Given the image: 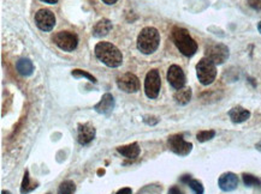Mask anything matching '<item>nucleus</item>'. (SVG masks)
Returning a JSON list of instances; mask_svg holds the SVG:
<instances>
[{
	"label": "nucleus",
	"instance_id": "obj_30",
	"mask_svg": "<svg viewBox=\"0 0 261 194\" xmlns=\"http://www.w3.org/2000/svg\"><path fill=\"white\" fill-rule=\"evenodd\" d=\"M190 180H192V176H190L189 174L184 175V176H182V177H181V181H182V182H184V183H188V182L190 181Z\"/></svg>",
	"mask_w": 261,
	"mask_h": 194
},
{
	"label": "nucleus",
	"instance_id": "obj_6",
	"mask_svg": "<svg viewBox=\"0 0 261 194\" xmlns=\"http://www.w3.org/2000/svg\"><path fill=\"white\" fill-rule=\"evenodd\" d=\"M53 42L64 52H72L79 45V37L70 31H60L53 36Z\"/></svg>",
	"mask_w": 261,
	"mask_h": 194
},
{
	"label": "nucleus",
	"instance_id": "obj_19",
	"mask_svg": "<svg viewBox=\"0 0 261 194\" xmlns=\"http://www.w3.org/2000/svg\"><path fill=\"white\" fill-rule=\"evenodd\" d=\"M174 99L178 104H182V106H185L190 102L192 99V89L190 88H182L179 90H177V93L174 94Z\"/></svg>",
	"mask_w": 261,
	"mask_h": 194
},
{
	"label": "nucleus",
	"instance_id": "obj_28",
	"mask_svg": "<svg viewBox=\"0 0 261 194\" xmlns=\"http://www.w3.org/2000/svg\"><path fill=\"white\" fill-rule=\"evenodd\" d=\"M133 193V191H131V188L129 187H124V188H120L119 191H118L116 194H131Z\"/></svg>",
	"mask_w": 261,
	"mask_h": 194
},
{
	"label": "nucleus",
	"instance_id": "obj_25",
	"mask_svg": "<svg viewBox=\"0 0 261 194\" xmlns=\"http://www.w3.org/2000/svg\"><path fill=\"white\" fill-rule=\"evenodd\" d=\"M71 74L76 78H82L83 77V78H87V79L90 80V82L96 83V79H95V77H94V75H91L90 73H88V72H86V71H82V70H75V71L71 72Z\"/></svg>",
	"mask_w": 261,
	"mask_h": 194
},
{
	"label": "nucleus",
	"instance_id": "obj_12",
	"mask_svg": "<svg viewBox=\"0 0 261 194\" xmlns=\"http://www.w3.org/2000/svg\"><path fill=\"white\" fill-rule=\"evenodd\" d=\"M218 186L224 192H232L238 186L237 175L231 171L224 172L223 175H220L219 180H218Z\"/></svg>",
	"mask_w": 261,
	"mask_h": 194
},
{
	"label": "nucleus",
	"instance_id": "obj_5",
	"mask_svg": "<svg viewBox=\"0 0 261 194\" xmlns=\"http://www.w3.org/2000/svg\"><path fill=\"white\" fill-rule=\"evenodd\" d=\"M206 58L209 59L212 63L216 65H222L228 60L229 58V48L223 43H208L204 48Z\"/></svg>",
	"mask_w": 261,
	"mask_h": 194
},
{
	"label": "nucleus",
	"instance_id": "obj_20",
	"mask_svg": "<svg viewBox=\"0 0 261 194\" xmlns=\"http://www.w3.org/2000/svg\"><path fill=\"white\" fill-rule=\"evenodd\" d=\"M37 187H39V183L31 181L30 176H29V171L26 170V172H24L23 180H22V185H21V193L28 194L36 190Z\"/></svg>",
	"mask_w": 261,
	"mask_h": 194
},
{
	"label": "nucleus",
	"instance_id": "obj_23",
	"mask_svg": "<svg viewBox=\"0 0 261 194\" xmlns=\"http://www.w3.org/2000/svg\"><path fill=\"white\" fill-rule=\"evenodd\" d=\"M214 136H216V132H214L213 129H209V131H201L196 134V139H198V142L204 143L213 139Z\"/></svg>",
	"mask_w": 261,
	"mask_h": 194
},
{
	"label": "nucleus",
	"instance_id": "obj_4",
	"mask_svg": "<svg viewBox=\"0 0 261 194\" xmlns=\"http://www.w3.org/2000/svg\"><path fill=\"white\" fill-rule=\"evenodd\" d=\"M196 74L203 85H209L214 82L217 77L216 64L212 63L209 59L203 58L196 65Z\"/></svg>",
	"mask_w": 261,
	"mask_h": 194
},
{
	"label": "nucleus",
	"instance_id": "obj_32",
	"mask_svg": "<svg viewBox=\"0 0 261 194\" xmlns=\"http://www.w3.org/2000/svg\"><path fill=\"white\" fill-rule=\"evenodd\" d=\"M41 1L47 2V4H57L59 0H41Z\"/></svg>",
	"mask_w": 261,
	"mask_h": 194
},
{
	"label": "nucleus",
	"instance_id": "obj_18",
	"mask_svg": "<svg viewBox=\"0 0 261 194\" xmlns=\"http://www.w3.org/2000/svg\"><path fill=\"white\" fill-rule=\"evenodd\" d=\"M16 69L20 72V74H22L23 77H29V75L33 74L34 72V66L29 59L22 58L16 63Z\"/></svg>",
	"mask_w": 261,
	"mask_h": 194
},
{
	"label": "nucleus",
	"instance_id": "obj_22",
	"mask_svg": "<svg viewBox=\"0 0 261 194\" xmlns=\"http://www.w3.org/2000/svg\"><path fill=\"white\" fill-rule=\"evenodd\" d=\"M242 179H243V183L247 186V187H260L261 186L260 180L252 174H247V172H244V174L242 175Z\"/></svg>",
	"mask_w": 261,
	"mask_h": 194
},
{
	"label": "nucleus",
	"instance_id": "obj_10",
	"mask_svg": "<svg viewBox=\"0 0 261 194\" xmlns=\"http://www.w3.org/2000/svg\"><path fill=\"white\" fill-rule=\"evenodd\" d=\"M117 85L120 90L128 94L137 93L140 90V86H141L139 78L131 72H126V73L119 75L117 79Z\"/></svg>",
	"mask_w": 261,
	"mask_h": 194
},
{
	"label": "nucleus",
	"instance_id": "obj_9",
	"mask_svg": "<svg viewBox=\"0 0 261 194\" xmlns=\"http://www.w3.org/2000/svg\"><path fill=\"white\" fill-rule=\"evenodd\" d=\"M35 23L37 28L42 31H51L56 25V16L55 13L48 9H41L35 15Z\"/></svg>",
	"mask_w": 261,
	"mask_h": 194
},
{
	"label": "nucleus",
	"instance_id": "obj_29",
	"mask_svg": "<svg viewBox=\"0 0 261 194\" xmlns=\"http://www.w3.org/2000/svg\"><path fill=\"white\" fill-rule=\"evenodd\" d=\"M170 194H183V192L181 190H179L178 187H176V186H174V187H172L170 190Z\"/></svg>",
	"mask_w": 261,
	"mask_h": 194
},
{
	"label": "nucleus",
	"instance_id": "obj_16",
	"mask_svg": "<svg viewBox=\"0 0 261 194\" xmlns=\"http://www.w3.org/2000/svg\"><path fill=\"white\" fill-rule=\"evenodd\" d=\"M229 117H230L231 121H232L233 123H241L247 121L250 118V112L244 109V108L237 106L229 110Z\"/></svg>",
	"mask_w": 261,
	"mask_h": 194
},
{
	"label": "nucleus",
	"instance_id": "obj_36",
	"mask_svg": "<svg viewBox=\"0 0 261 194\" xmlns=\"http://www.w3.org/2000/svg\"><path fill=\"white\" fill-rule=\"evenodd\" d=\"M47 194H51V193H47Z\"/></svg>",
	"mask_w": 261,
	"mask_h": 194
},
{
	"label": "nucleus",
	"instance_id": "obj_15",
	"mask_svg": "<svg viewBox=\"0 0 261 194\" xmlns=\"http://www.w3.org/2000/svg\"><path fill=\"white\" fill-rule=\"evenodd\" d=\"M111 30H112L111 21L104 18V20H100L98 23L95 24V25L93 26V30H91V32H93V36L101 39V37L107 36Z\"/></svg>",
	"mask_w": 261,
	"mask_h": 194
},
{
	"label": "nucleus",
	"instance_id": "obj_34",
	"mask_svg": "<svg viewBox=\"0 0 261 194\" xmlns=\"http://www.w3.org/2000/svg\"><path fill=\"white\" fill-rule=\"evenodd\" d=\"M258 30H259V32L261 34V21L259 22V24H258Z\"/></svg>",
	"mask_w": 261,
	"mask_h": 194
},
{
	"label": "nucleus",
	"instance_id": "obj_31",
	"mask_svg": "<svg viewBox=\"0 0 261 194\" xmlns=\"http://www.w3.org/2000/svg\"><path fill=\"white\" fill-rule=\"evenodd\" d=\"M102 1H104L105 4H107V5H114L118 1V0H102Z\"/></svg>",
	"mask_w": 261,
	"mask_h": 194
},
{
	"label": "nucleus",
	"instance_id": "obj_13",
	"mask_svg": "<svg viewBox=\"0 0 261 194\" xmlns=\"http://www.w3.org/2000/svg\"><path fill=\"white\" fill-rule=\"evenodd\" d=\"M77 139H79V143L81 145H87L95 138L96 131L94 128L93 125L90 123H80L79 128H77Z\"/></svg>",
	"mask_w": 261,
	"mask_h": 194
},
{
	"label": "nucleus",
	"instance_id": "obj_2",
	"mask_svg": "<svg viewBox=\"0 0 261 194\" xmlns=\"http://www.w3.org/2000/svg\"><path fill=\"white\" fill-rule=\"evenodd\" d=\"M172 41H174L176 47L178 48L179 52L187 58H192L194 54L198 50V43L190 36L189 31L184 28L174 26L171 32Z\"/></svg>",
	"mask_w": 261,
	"mask_h": 194
},
{
	"label": "nucleus",
	"instance_id": "obj_11",
	"mask_svg": "<svg viewBox=\"0 0 261 194\" xmlns=\"http://www.w3.org/2000/svg\"><path fill=\"white\" fill-rule=\"evenodd\" d=\"M168 80L170 85L176 90L184 88L185 74L178 65H172L168 71Z\"/></svg>",
	"mask_w": 261,
	"mask_h": 194
},
{
	"label": "nucleus",
	"instance_id": "obj_3",
	"mask_svg": "<svg viewBox=\"0 0 261 194\" xmlns=\"http://www.w3.org/2000/svg\"><path fill=\"white\" fill-rule=\"evenodd\" d=\"M160 45L159 31L153 26H147L142 29L137 37V48L141 53L149 55L158 49Z\"/></svg>",
	"mask_w": 261,
	"mask_h": 194
},
{
	"label": "nucleus",
	"instance_id": "obj_14",
	"mask_svg": "<svg viewBox=\"0 0 261 194\" xmlns=\"http://www.w3.org/2000/svg\"><path fill=\"white\" fill-rule=\"evenodd\" d=\"M115 107V98L111 94H105L104 96L101 97V99L99 101V103H96L94 106V109H95L96 113L102 115H110L111 112L114 110Z\"/></svg>",
	"mask_w": 261,
	"mask_h": 194
},
{
	"label": "nucleus",
	"instance_id": "obj_26",
	"mask_svg": "<svg viewBox=\"0 0 261 194\" xmlns=\"http://www.w3.org/2000/svg\"><path fill=\"white\" fill-rule=\"evenodd\" d=\"M248 4L252 9L261 11V0H248Z\"/></svg>",
	"mask_w": 261,
	"mask_h": 194
},
{
	"label": "nucleus",
	"instance_id": "obj_17",
	"mask_svg": "<svg viewBox=\"0 0 261 194\" xmlns=\"http://www.w3.org/2000/svg\"><path fill=\"white\" fill-rule=\"evenodd\" d=\"M116 150H117V152H119L122 156L129 158V160H135V158L139 157L140 151H141L140 150V145L137 144V143L123 145V146H118Z\"/></svg>",
	"mask_w": 261,
	"mask_h": 194
},
{
	"label": "nucleus",
	"instance_id": "obj_7",
	"mask_svg": "<svg viewBox=\"0 0 261 194\" xmlns=\"http://www.w3.org/2000/svg\"><path fill=\"white\" fill-rule=\"evenodd\" d=\"M168 146L172 152L178 156H187L192 152L193 144L185 142L183 134H172L168 139Z\"/></svg>",
	"mask_w": 261,
	"mask_h": 194
},
{
	"label": "nucleus",
	"instance_id": "obj_21",
	"mask_svg": "<svg viewBox=\"0 0 261 194\" xmlns=\"http://www.w3.org/2000/svg\"><path fill=\"white\" fill-rule=\"evenodd\" d=\"M75 191H76L75 182L71 181V180H66V181L60 183L57 194H75Z\"/></svg>",
	"mask_w": 261,
	"mask_h": 194
},
{
	"label": "nucleus",
	"instance_id": "obj_24",
	"mask_svg": "<svg viewBox=\"0 0 261 194\" xmlns=\"http://www.w3.org/2000/svg\"><path fill=\"white\" fill-rule=\"evenodd\" d=\"M188 185H189V187L192 188V191L195 194H203L204 188H203V183L199 181V180L192 179L189 182H188Z\"/></svg>",
	"mask_w": 261,
	"mask_h": 194
},
{
	"label": "nucleus",
	"instance_id": "obj_8",
	"mask_svg": "<svg viewBox=\"0 0 261 194\" xmlns=\"http://www.w3.org/2000/svg\"><path fill=\"white\" fill-rule=\"evenodd\" d=\"M161 88V79L158 70H150L146 75L145 79V93L147 97L154 99L157 98L160 93Z\"/></svg>",
	"mask_w": 261,
	"mask_h": 194
},
{
	"label": "nucleus",
	"instance_id": "obj_1",
	"mask_svg": "<svg viewBox=\"0 0 261 194\" xmlns=\"http://www.w3.org/2000/svg\"><path fill=\"white\" fill-rule=\"evenodd\" d=\"M95 55L102 64L109 67H118L122 65V52L110 42H99L95 46Z\"/></svg>",
	"mask_w": 261,
	"mask_h": 194
},
{
	"label": "nucleus",
	"instance_id": "obj_27",
	"mask_svg": "<svg viewBox=\"0 0 261 194\" xmlns=\"http://www.w3.org/2000/svg\"><path fill=\"white\" fill-rule=\"evenodd\" d=\"M144 121L147 123V125H150V126H154V125H157L158 122H159V120H158L157 118L148 117V115H146V117L144 118Z\"/></svg>",
	"mask_w": 261,
	"mask_h": 194
},
{
	"label": "nucleus",
	"instance_id": "obj_35",
	"mask_svg": "<svg viewBox=\"0 0 261 194\" xmlns=\"http://www.w3.org/2000/svg\"><path fill=\"white\" fill-rule=\"evenodd\" d=\"M1 194H11L9 191H1Z\"/></svg>",
	"mask_w": 261,
	"mask_h": 194
},
{
	"label": "nucleus",
	"instance_id": "obj_33",
	"mask_svg": "<svg viewBox=\"0 0 261 194\" xmlns=\"http://www.w3.org/2000/svg\"><path fill=\"white\" fill-rule=\"evenodd\" d=\"M255 149H257L258 151H260V152H261V140H260V142H258L257 144H255Z\"/></svg>",
	"mask_w": 261,
	"mask_h": 194
}]
</instances>
